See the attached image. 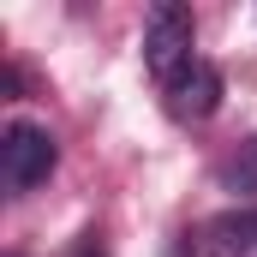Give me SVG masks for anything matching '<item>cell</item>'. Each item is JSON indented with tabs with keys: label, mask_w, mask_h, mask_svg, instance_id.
Returning <instances> with one entry per match:
<instances>
[{
	"label": "cell",
	"mask_w": 257,
	"mask_h": 257,
	"mask_svg": "<svg viewBox=\"0 0 257 257\" xmlns=\"http://www.w3.org/2000/svg\"><path fill=\"white\" fill-rule=\"evenodd\" d=\"M215 180H221V192H233V197H257V138H245V144L215 168Z\"/></svg>",
	"instance_id": "obj_5"
},
{
	"label": "cell",
	"mask_w": 257,
	"mask_h": 257,
	"mask_svg": "<svg viewBox=\"0 0 257 257\" xmlns=\"http://www.w3.org/2000/svg\"><path fill=\"white\" fill-rule=\"evenodd\" d=\"M48 174H54V138L42 126H30V120H12L0 132V180H6V192H30Z\"/></svg>",
	"instance_id": "obj_2"
},
{
	"label": "cell",
	"mask_w": 257,
	"mask_h": 257,
	"mask_svg": "<svg viewBox=\"0 0 257 257\" xmlns=\"http://www.w3.org/2000/svg\"><path fill=\"white\" fill-rule=\"evenodd\" d=\"M192 36L197 30H192V12H186V6H174V0L150 6V18H144V66H150L156 84H174V78L197 60Z\"/></svg>",
	"instance_id": "obj_1"
},
{
	"label": "cell",
	"mask_w": 257,
	"mask_h": 257,
	"mask_svg": "<svg viewBox=\"0 0 257 257\" xmlns=\"http://www.w3.org/2000/svg\"><path fill=\"white\" fill-rule=\"evenodd\" d=\"M162 96H168V114L174 120H209L221 108V72L209 60H192L174 84H162Z\"/></svg>",
	"instance_id": "obj_4"
},
{
	"label": "cell",
	"mask_w": 257,
	"mask_h": 257,
	"mask_svg": "<svg viewBox=\"0 0 257 257\" xmlns=\"http://www.w3.org/2000/svg\"><path fill=\"white\" fill-rule=\"evenodd\" d=\"M257 251V209H233V215H215L186 233L180 257H245Z\"/></svg>",
	"instance_id": "obj_3"
}]
</instances>
